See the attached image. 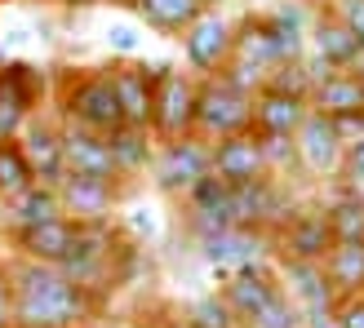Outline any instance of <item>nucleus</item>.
I'll use <instances>...</instances> for the list:
<instances>
[{"instance_id": "obj_1", "label": "nucleus", "mask_w": 364, "mask_h": 328, "mask_svg": "<svg viewBox=\"0 0 364 328\" xmlns=\"http://www.w3.org/2000/svg\"><path fill=\"white\" fill-rule=\"evenodd\" d=\"M9 280H14L18 328H85L102 311V302L89 288H80L63 266L9 253Z\"/></svg>"}, {"instance_id": "obj_33", "label": "nucleus", "mask_w": 364, "mask_h": 328, "mask_svg": "<svg viewBox=\"0 0 364 328\" xmlns=\"http://www.w3.org/2000/svg\"><path fill=\"white\" fill-rule=\"evenodd\" d=\"M333 187H347V191L364 195V133L347 138V151H342V169L333 177Z\"/></svg>"}, {"instance_id": "obj_12", "label": "nucleus", "mask_w": 364, "mask_h": 328, "mask_svg": "<svg viewBox=\"0 0 364 328\" xmlns=\"http://www.w3.org/2000/svg\"><path fill=\"white\" fill-rule=\"evenodd\" d=\"M58 199H63V213L71 222H112L124 204V182L67 173L58 182Z\"/></svg>"}, {"instance_id": "obj_26", "label": "nucleus", "mask_w": 364, "mask_h": 328, "mask_svg": "<svg viewBox=\"0 0 364 328\" xmlns=\"http://www.w3.org/2000/svg\"><path fill=\"white\" fill-rule=\"evenodd\" d=\"M5 209V231L9 226H36V222H53V217H67L63 213V199H58V187H49V182H36L27 187L18 199H9Z\"/></svg>"}, {"instance_id": "obj_6", "label": "nucleus", "mask_w": 364, "mask_h": 328, "mask_svg": "<svg viewBox=\"0 0 364 328\" xmlns=\"http://www.w3.org/2000/svg\"><path fill=\"white\" fill-rule=\"evenodd\" d=\"M253 129V94L240 89L235 80H227L223 71L218 76L200 80V106H196V133L205 142H223L235 133Z\"/></svg>"}, {"instance_id": "obj_17", "label": "nucleus", "mask_w": 364, "mask_h": 328, "mask_svg": "<svg viewBox=\"0 0 364 328\" xmlns=\"http://www.w3.org/2000/svg\"><path fill=\"white\" fill-rule=\"evenodd\" d=\"M18 142H23V151L31 160V169H36V182H49V187H58V182L67 177V160H63V120L49 111L41 116H31L27 120V129L18 133Z\"/></svg>"}, {"instance_id": "obj_37", "label": "nucleus", "mask_w": 364, "mask_h": 328, "mask_svg": "<svg viewBox=\"0 0 364 328\" xmlns=\"http://www.w3.org/2000/svg\"><path fill=\"white\" fill-rule=\"evenodd\" d=\"M338 328H364V293L338 302Z\"/></svg>"}, {"instance_id": "obj_41", "label": "nucleus", "mask_w": 364, "mask_h": 328, "mask_svg": "<svg viewBox=\"0 0 364 328\" xmlns=\"http://www.w3.org/2000/svg\"><path fill=\"white\" fill-rule=\"evenodd\" d=\"M209 5H223V0H209Z\"/></svg>"}, {"instance_id": "obj_18", "label": "nucleus", "mask_w": 364, "mask_h": 328, "mask_svg": "<svg viewBox=\"0 0 364 328\" xmlns=\"http://www.w3.org/2000/svg\"><path fill=\"white\" fill-rule=\"evenodd\" d=\"M276 270H280L284 293L302 306L306 319H320V315H333L338 311V293H333L329 275H324V262H289V258H276Z\"/></svg>"}, {"instance_id": "obj_27", "label": "nucleus", "mask_w": 364, "mask_h": 328, "mask_svg": "<svg viewBox=\"0 0 364 328\" xmlns=\"http://www.w3.org/2000/svg\"><path fill=\"white\" fill-rule=\"evenodd\" d=\"M324 275H329L338 302L364 293V240H338L324 258Z\"/></svg>"}, {"instance_id": "obj_23", "label": "nucleus", "mask_w": 364, "mask_h": 328, "mask_svg": "<svg viewBox=\"0 0 364 328\" xmlns=\"http://www.w3.org/2000/svg\"><path fill=\"white\" fill-rule=\"evenodd\" d=\"M311 111H324L333 116L338 124H351L364 116V76L351 67V71H329L320 76L316 89H311Z\"/></svg>"}, {"instance_id": "obj_21", "label": "nucleus", "mask_w": 364, "mask_h": 328, "mask_svg": "<svg viewBox=\"0 0 364 328\" xmlns=\"http://www.w3.org/2000/svg\"><path fill=\"white\" fill-rule=\"evenodd\" d=\"M213 173L231 182V187H245V182L267 177V155H262V138L258 133H235L213 142Z\"/></svg>"}, {"instance_id": "obj_28", "label": "nucleus", "mask_w": 364, "mask_h": 328, "mask_svg": "<svg viewBox=\"0 0 364 328\" xmlns=\"http://www.w3.org/2000/svg\"><path fill=\"white\" fill-rule=\"evenodd\" d=\"M324 213H329L333 240H364V195H355L347 187H333L329 199H324Z\"/></svg>"}, {"instance_id": "obj_36", "label": "nucleus", "mask_w": 364, "mask_h": 328, "mask_svg": "<svg viewBox=\"0 0 364 328\" xmlns=\"http://www.w3.org/2000/svg\"><path fill=\"white\" fill-rule=\"evenodd\" d=\"M107 49H112L116 58H138V31L134 27H112L107 31Z\"/></svg>"}, {"instance_id": "obj_3", "label": "nucleus", "mask_w": 364, "mask_h": 328, "mask_svg": "<svg viewBox=\"0 0 364 328\" xmlns=\"http://www.w3.org/2000/svg\"><path fill=\"white\" fill-rule=\"evenodd\" d=\"M156 67V102H151V138L178 142L196 133V106H200V76L182 62H151Z\"/></svg>"}, {"instance_id": "obj_43", "label": "nucleus", "mask_w": 364, "mask_h": 328, "mask_svg": "<svg viewBox=\"0 0 364 328\" xmlns=\"http://www.w3.org/2000/svg\"><path fill=\"white\" fill-rule=\"evenodd\" d=\"M85 328H89V324H85Z\"/></svg>"}, {"instance_id": "obj_22", "label": "nucleus", "mask_w": 364, "mask_h": 328, "mask_svg": "<svg viewBox=\"0 0 364 328\" xmlns=\"http://www.w3.org/2000/svg\"><path fill=\"white\" fill-rule=\"evenodd\" d=\"M311 98H294L280 89H258L253 94V133L258 138H294L302 129Z\"/></svg>"}, {"instance_id": "obj_30", "label": "nucleus", "mask_w": 364, "mask_h": 328, "mask_svg": "<svg viewBox=\"0 0 364 328\" xmlns=\"http://www.w3.org/2000/svg\"><path fill=\"white\" fill-rule=\"evenodd\" d=\"M240 328H306V315H302V306L280 288L262 311H253L249 319H240Z\"/></svg>"}, {"instance_id": "obj_35", "label": "nucleus", "mask_w": 364, "mask_h": 328, "mask_svg": "<svg viewBox=\"0 0 364 328\" xmlns=\"http://www.w3.org/2000/svg\"><path fill=\"white\" fill-rule=\"evenodd\" d=\"M0 328H18V311H14V280H9V258H0Z\"/></svg>"}, {"instance_id": "obj_29", "label": "nucleus", "mask_w": 364, "mask_h": 328, "mask_svg": "<svg viewBox=\"0 0 364 328\" xmlns=\"http://www.w3.org/2000/svg\"><path fill=\"white\" fill-rule=\"evenodd\" d=\"M27 187H36V169H31V160L23 151V142L18 138L0 142V204L18 199Z\"/></svg>"}, {"instance_id": "obj_42", "label": "nucleus", "mask_w": 364, "mask_h": 328, "mask_svg": "<svg viewBox=\"0 0 364 328\" xmlns=\"http://www.w3.org/2000/svg\"><path fill=\"white\" fill-rule=\"evenodd\" d=\"M5 5H9V0H0V9H5Z\"/></svg>"}, {"instance_id": "obj_2", "label": "nucleus", "mask_w": 364, "mask_h": 328, "mask_svg": "<svg viewBox=\"0 0 364 328\" xmlns=\"http://www.w3.org/2000/svg\"><path fill=\"white\" fill-rule=\"evenodd\" d=\"M49 111L63 124H76L89 133H116L124 116L116 89L107 80V67H53L49 71Z\"/></svg>"}, {"instance_id": "obj_38", "label": "nucleus", "mask_w": 364, "mask_h": 328, "mask_svg": "<svg viewBox=\"0 0 364 328\" xmlns=\"http://www.w3.org/2000/svg\"><path fill=\"white\" fill-rule=\"evenodd\" d=\"M151 328H191V319L182 315V306H160L151 315Z\"/></svg>"}, {"instance_id": "obj_19", "label": "nucleus", "mask_w": 364, "mask_h": 328, "mask_svg": "<svg viewBox=\"0 0 364 328\" xmlns=\"http://www.w3.org/2000/svg\"><path fill=\"white\" fill-rule=\"evenodd\" d=\"M280 270H276V262H258V266H245V270H235V275H227L223 280V302L231 306V315H235V324L240 319H249L253 311H262V306L280 293Z\"/></svg>"}, {"instance_id": "obj_5", "label": "nucleus", "mask_w": 364, "mask_h": 328, "mask_svg": "<svg viewBox=\"0 0 364 328\" xmlns=\"http://www.w3.org/2000/svg\"><path fill=\"white\" fill-rule=\"evenodd\" d=\"M49 106V71L27 58L0 62V142H9L27 129L31 116Z\"/></svg>"}, {"instance_id": "obj_20", "label": "nucleus", "mask_w": 364, "mask_h": 328, "mask_svg": "<svg viewBox=\"0 0 364 328\" xmlns=\"http://www.w3.org/2000/svg\"><path fill=\"white\" fill-rule=\"evenodd\" d=\"M63 160H67V173L124 182L120 169H116L112 142H107L102 133H89V129H76V124H63ZM124 187H129V182H124Z\"/></svg>"}, {"instance_id": "obj_40", "label": "nucleus", "mask_w": 364, "mask_h": 328, "mask_svg": "<svg viewBox=\"0 0 364 328\" xmlns=\"http://www.w3.org/2000/svg\"><path fill=\"white\" fill-rule=\"evenodd\" d=\"M107 5H129V0H107Z\"/></svg>"}, {"instance_id": "obj_7", "label": "nucleus", "mask_w": 364, "mask_h": 328, "mask_svg": "<svg viewBox=\"0 0 364 328\" xmlns=\"http://www.w3.org/2000/svg\"><path fill=\"white\" fill-rule=\"evenodd\" d=\"M276 258L289 262H324L333 240V226H329V213H324V199H294V209L284 213V222L276 226Z\"/></svg>"}, {"instance_id": "obj_9", "label": "nucleus", "mask_w": 364, "mask_h": 328, "mask_svg": "<svg viewBox=\"0 0 364 328\" xmlns=\"http://www.w3.org/2000/svg\"><path fill=\"white\" fill-rule=\"evenodd\" d=\"M178 45H182V67L187 71H196L200 80L218 76L231 62V49H235V18H227L213 5L178 35Z\"/></svg>"}, {"instance_id": "obj_15", "label": "nucleus", "mask_w": 364, "mask_h": 328, "mask_svg": "<svg viewBox=\"0 0 364 328\" xmlns=\"http://www.w3.org/2000/svg\"><path fill=\"white\" fill-rule=\"evenodd\" d=\"M178 209H182V235H187V244L205 240V235L223 231V226H235V217H231V182H223L218 173H209L187 199H178Z\"/></svg>"}, {"instance_id": "obj_8", "label": "nucleus", "mask_w": 364, "mask_h": 328, "mask_svg": "<svg viewBox=\"0 0 364 328\" xmlns=\"http://www.w3.org/2000/svg\"><path fill=\"white\" fill-rule=\"evenodd\" d=\"M191 248L218 275V284L227 275H235V270H245V266L276 262V240H271L267 231H253V226H223V231L205 235V240H196Z\"/></svg>"}, {"instance_id": "obj_31", "label": "nucleus", "mask_w": 364, "mask_h": 328, "mask_svg": "<svg viewBox=\"0 0 364 328\" xmlns=\"http://www.w3.org/2000/svg\"><path fill=\"white\" fill-rule=\"evenodd\" d=\"M182 315L191 319V328H240L235 324V315H231V306L223 302V293H200V297H191L187 306H182Z\"/></svg>"}, {"instance_id": "obj_39", "label": "nucleus", "mask_w": 364, "mask_h": 328, "mask_svg": "<svg viewBox=\"0 0 364 328\" xmlns=\"http://www.w3.org/2000/svg\"><path fill=\"white\" fill-rule=\"evenodd\" d=\"M58 5H67V9H76V5H80V9H85V5H94V0H58Z\"/></svg>"}, {"instance_id": "obj_32", "label": "nucleus", "mask_w": 364, "mask_h": 328, "mask_svg": "<svg viewBox=\"0 0 364 328\" xmlns=\"http://www.w3.org/2000/svg\"><path fill=\"white\" fill-rule=\"evenodd\" d=\"M262 89H280V94H294V98H311L316 71L306 67V58H298V62H280V67H271V76H267Z\"/></svg>"}, {"instance_id": "obj_25", "label": "nucleus", "mask_w": 364, "mask_h": 328, "mask_svg": "<svg viewBox=\"0 0 364 328\" xmlns=\"http://www.w3.org/2000/svg\"><path fill=\"white\" fill-rule=\"evenodd\" d=\"M112 142V155H116V169L124 182H138L151 173V160H156V147L160 142L151 138V129H134V124H120L116 133H107Z\"/></svg>"}, {"instance_id": "obj_16", "label": "nucleus", "mask_w": 364, "mask_h": 328, "mask_svg": "<svg viewBox=\"0 0 364 328\" xmlns=\"http://www.w3.org/2000/svg\"><path fill=\"white\" fill-rule=\"evenodd\" d=\"M76 231H80V222H71V217H53V222H36V226H9L5 244H9L14 258L63 266V258L71 253V244H76Z\"/></svg>"}, {"instance_id": "obj_14", "label": "nucleus", "mask_w": 364, "mask_h": 328, "mask_svg": "<svg viewBox=\"0 0 364 328\" xmlns=\"http://www.w3.org/2000/svg\"><path fill=\"white\" fill-rule=\"evenodd\" d=\"M107 80L116 89L120 116L134 129H151V102H156V67L142 58H112L107 62Z\"/></svg>"}, {"instance_id": "obj_4", "label": "nucleus", "mask_w": 364, "mask_h": 328, "mask_svg": "<svg viewBox=\"0 0 364 328\" xmlns=\"http://www.w3.org/2000/svg\"><path fill=\"white\" fill-rule=\"evenodd\" d=\"M209 173H213V142H205L200 133H187L178 142H160V147H156L147 182L165 199L178 204V199H187Z\"/></svg>"}, {"instance_id": "obj_10", "label": "nucleus", "mask_w": 364, "mask_h": 328, "mask_svg": "<svg viewBox=\"0 0 364 328\" xmlns=\"http://www.w3.org/2000/svg\"><path fill=\"white\" fill-rule=\"evenodd\" d=\"M294 147H298V164H302V177L306 182H333L342 169V151H347V129L324 116V111H306L302 129L294 133Z\"/></svg>"}, {"instance_id": "obj_34", "label": "nucleus", "mask_w": 364, "mask_h": 328, "mask_svg": "<svg viewBox=\"0 0 364 328\" xmlns=\"http://www.w3.org/2000/svg\"><path fill=\"white\" fill-rule=\"evenodd\" d=\"M329 9L347 23V31L364 45V0H329Z\"/></svg>"}, {"instance_id": "obj_13", "label": "nucleus", "mask_w": 364, "mask_h": 328, "mask_svg": "<svg viewBox=\"0 0 364 328\" xmlns=\"http://www.w3.org/2000/svg\"><path fill=\"white\" fill-rule=\"evenodd\" d=\"M306 58H316L324 71H351L364 58V45L347 31V23L329 9V0L316 5L311 31H306Z\"/></svg>"}, {"instance_id": "obj_11", "label": "nucleus", "mask_w": 364, "mask_h": 328, "mask_svg": "<svg viewBox=\"0 0 364 328\" xmlns=\"http://www.w3.org/2000/svg\"><path fill=\"white\" fill-rule=\"evenodd\" d=\"M298 187L294 182H280V177H258V182H245V187H231V217L235 226H253V231H267L276 235V226L284 222V213L294 209Z\"/></svg>"}, {"instance_id": "obj_24", "label": "nucleus", "mask_w": 364, "mask_h": 328, "mask_svg": "<svg viewBox=\"0 0 364 328\" xmlns=\"http://www.w3.org/2000/svg\"><path fill=\"white\" fill-rule=\"evenodd\" d=\"M124 9H134V18L147 31L178 40V35L187 31L196 18L205 13V9H213V5H209V0H129Z\"/></svg>"}]
</instances>
